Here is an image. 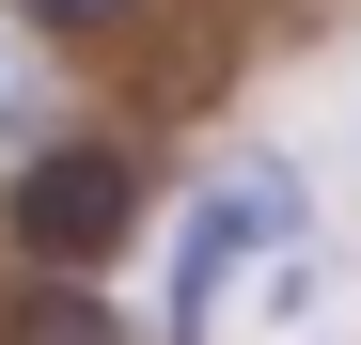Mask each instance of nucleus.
<instances>
[{
    "label": "nucleus",
    "mask_w": 361,
    "mask_h": 345,
    "mask_svg": "<svg viewBox=\"0 0 361 345\" xmlns=\"http://www.w3.org/2000/svg\"><path fill=\"white\" fill-rule=\"evenodd\" d=\"M283 220H298V172H283V157H252L235 189H204V204H189V236H173V345H220V282L252 267Z\"/></svg>",
    "instance_id": "nucleus-2"
},
{
    "label": "nucleus",
    "mask_w": 361,
    "mask_h": 345,
    "mask_svg": "<svg viewBox=\"0 0 361 345\" xmlns=\"http://www.w3.org/2000/svg\"><path fill=\"white\" fill-rule=\"evenodd\" d=\"M142 204H157V189H142L126 142H47V157L16 172V251H32L47 282H94L110 251L142 236Z\"/></svg>",
    "instance_id": "nucleus-1"
},
{
    "label": "nucleus",
    "mask_w": 361,
    "mask_h": 345,
    "mask_svg": "<svg viewBox=\"0 0 361 345\" xmlns=\"http://www.w3.org/2000/svg\"><path fill=\"white\" fill-rule=\"evenodd\" d=\"M0 345H126V330H110L94 282H47V267H32V299H16V330H0Z\"/></svg>",
    "instance_id": "nucleus-3"
},
{
    "label": "nucleus",
    "mask_w": 361,
    "mask_h": 345,
    "mask_svg": "<svg viewBox=\"0 0 361 345\" xmlns=\"http://www.w3.org/2000/svg\"><path fill=\"white\" fill-rule=\"evenodd\" d=\"M16 16H32L47 47H110V32H126V16H142V0H16Z\"/></svg>",
    "instance_id": "nucleus-4"
}]
</instances>
